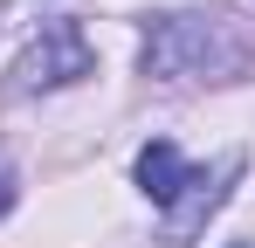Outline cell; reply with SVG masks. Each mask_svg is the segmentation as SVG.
<instances>
[{
  "label": "cell",
  "mask_w": 255,
  "mask_h": 248,
  "mask_svg": "<svg viewBox=\"0 0 255 248\" xmlns=\"http://www.w3.org/2000/svg\"><path fill=\"white\" fill-rule=\"evenodd\" d=\"M221 69V28L207 14H166L145 35V76H200Z\"/></svg>",
  "instance_id": "1"
},
{
  "label": "cell",
  "mask_w": 255,
  "mask_h": 248,
  "mask_svg": "<svg viewBox=\"0 0 255 248\" xmlns=\"http://www.w3.org/2000/svg\"><path fill=\"white\" fill-rule=\"evenodd\" d=\"M90 41H83V28L76 21H48L42 28V41L14 62V90L28 97V90H62V83H76V76H90Z\"/></svg>",
  "instance_id": "2"
},
{
  "label": "cell",
  "mask_w": 255,
  "mask_h": 248,
  "mask_svg": "<svg viewBox=\"0 0 255 248\" xmlns=\"http://www.w3.org/2000/svg\"><path fill=\"white\" fill-rule=\"evenodd\" d=\"M235 172H242V159H221L214 172H186L179 200L166 207V242H193V235H200V221L228 200V179H235Z\"/></svg>",
  "instance_id": "3"
},
{
  "label": "cell",
  "mask_w": 255,
  "mask_h": 248,
  "mask_svg": "<svg viewBox=\"0 0 255 248\" xmlns=\"http://www.w3.org/2000/svg\"><path fill=\"white\" fill-rule=\"evenodd\" d=\"M179 186H186V159H179V145H172V138H152V145L138 152V193L159 200V207H172Z\"/></svg>",
  "instance_id": "4"
},
{
  "label": "cell",
  "mask_w": 255,
  "mask_h": 248,
  "mask_svg": "<svg viewBox=\"0 0 255 248\" xmlns=\"http://www.w3.org/2000/svg\"><path fill=\"white\" fill-rule=\"evenodd\" d=\"M0 207H14V179H7V165H0Z\"/></svg>",
  "instance_id": "5"
}]
</instances>
